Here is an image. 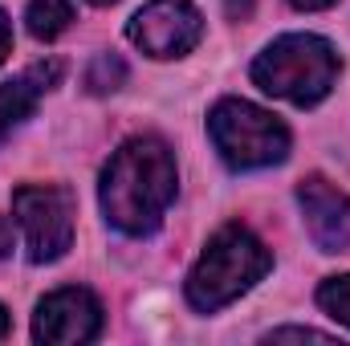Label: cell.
<instances>
[{"label": "cell", "instance_id": "4", "mask_svg": "<svg viewBox=\"0 0 350 346\" xmlns=\"http://www.w3.org/2000/svg\"><path fill=\"white\" fill-rule=\"evenodd\" d=\"M208 135L232 172H261L289 159V127L245 98H220L208 114Z\"/></svg>", "mask_w": 350, "mask_h": 346}, {"label": "cell", "instance_id": "13", "mask_svg": "<svg viewBox=\"0 0 350 346\" xmlns=\"http://www.w3.org/2000/svg\"><path fill=\"white\" fill-rule=\"evenodd\" d=\"M265 343H334V338L322 330H310V326H281V330H269Z\"/></svg>", "mask_w": 350, "mask_h": 346}, {"label": "cell", "instance_id": "12", "mask_svg": "<svg viewBox=\"0 0 350 346\" xmlns=\"http://www.w3.org/2000/svg\"><path fill=\"white\" fill-rule=\"evenodd\" d=\"M122 82H126V66H122L114 53H98V57L90 62V70H86L90 94H110V90H118Z\"/></svg>", "mask_w": 350, "mask_h": 346}, {"label": "cell", "instance_id": "11", "mask_svg": "<svg viewBox=\"0 0 350 346\" xmlns=\"http://www.w3.org/2000/svg\"><path fill=\"white\" fill-rule=\"evenodd\" d=\"M318 306L334 318V322H342L350 330V273L342 277H326L322 285H318Z\"/></svg>", "mask_w": 350, "mask_h": 346}, {"label": "cell", "instance_id": "5", "mask_svg": "<svg viewBox=\"0 0 350 346\" xmlns=\"http://www.w3.org/2000/svg\"><path fill=\"white\" fill-rule=\"evenodd\" d=\"M12 220L33 265L62 261L74 245V196L57 183H21L12 191Z\"/></svg>", "mask_w": 350, "mask_h": 346}, {"label": "cell", "instance_id": "3", "mask_svg": "<svg viewBox=\"0 0 350 346\" xmlns=\"http://www.w3.org/2000/svg\"><path fill=\"white\" fill-rule=\"evenodd\" d=\"M342 74L338 49L318 33H285L253 62V82L293 106H318Z\"/></svg>", "mask_w": 350, "mask_h": 346}, {"label": "cell", "instance_id": "15", "mask_svg": "<svg viewBox=\"0 0 350 346\" xmlns=\"http://www.w3.org/2000/svg\"><path fill=\"white\" fill-rule=\"evenodd\" d=\"M8 253H12V224L0 216V261L8 257Z\"/></svg>", "mask_w": 350, "mask_h": 346}, {"label": "cell", "instance_id": "7", "mask_svg": "<svg viewBox=\"0 0 350 346\" xmlns=\"http://www.w3.org/2000/svg\"><path fill=\"white\" fill-rule=\"evenodd\" d=\"M98 334H102V302L82 285L53 289L37 302V314H33V338L37 343L82 346L94 343Z\"/></svg>", "mask_w": 350, "mask_h": 346}, {"label": "cell", "instance_id": "16", "mask_svg": "<svg viewBox=\"0 0 350 346\" xmlns=\"http://www.w3.org/2000/svg\"><path fill=\"white\" fill-rule=\"evenodd\" d=\"M293 8H301V12H322V8H330V4H338V0H289Z\"/></svg>", "mask_w": 350, "mask_h": 346}, {"label": "cell", "instance_id": "8", "mask_svg": "<svg viewBox=\"0 0 350 346\" xmlns=\"http://www.w3.org/2000/svg\"><path fill=\"white\" fill-rule=\"evenodd\" d=\"M297 204L306 216V232L322 253H347L350 249V200L342 187H334L326 175H306L297 183Z\"/></svg>", "mask_w": 350, "mask_h": 346}, {"label": "cell", "instance_id": "9", "mask_svg": "<svg viewBox=\"0 0 350 346\" xmlns=\"http://www.w3.org/2000/svg\"><path fill=\"white\" fill-rule=\"evenodd\" d=\"M57 82H62V62H37L25 74H16L12 82L0 86V143L37 110L41 94L53 90Z\"/></svg>", "mask_w": 350, "mask_h": 346}, {"label": "cell", "instance_id": "18", "mask_svg": "<svg viewBox=\"0 0 350 346\" xmlns=\"http://www.w3.org/2000/svg\"><path fill=\"white\" fill-rule=\"evenodd\" d=\"M90 4H98V8H106V4H118V0H90Z\"/></svg>", "mask_w": 350, "mask_h": 346}, {"label": "cell", "instance_id": "2", "mask_svg": "<svg viewBox=\"0 0 350 346\" xmlns=\"http://www.w3.org/2000/svg\"><path fill=\"white\" fill-rule=\"evenodd\" d=\"M269 269H273V253L265 249L261 237L245 224H224L216 237H208L200 261L183 281V293L191 310L216 314L241 293H249Z\"/></svg>", "mask_w": 350, "mask_h": 346}, {"label": "cell", "instance_id": "6", "mask_svg": "<svg viewBox=\"0 0 350 346\" xmlns=\"http://www.w3.org/2000/svg\"><path fill=\"white\" fill-rule=\"evenodd\" d=\"M126 37L135 49H143L155 62H172L183 57L200 45L204 37V16L196 4L187 0H151L147 8H139L126 21Z\"/></svg>", "mask_w": 350, "mask_h": 346}, {"label": "cell", "instance_id": "10", "mask_svg": "<svg viewBox=\"0 0 350 346\" xmlns=\"http://www.w3.org/2000/svg\"><path fill=\"white\" fill-rule=\"evenodd\" d=\"M25 25H29V33L37 41H53L74 25V4L70 0H29Z\"/></svg>", "mask_w": 350, "mask_h": 346}, {"label": "cell", "instance_id": "14", "mask_svg": "<svg viewBox=\"0 0 350 346\" xmlns=\"http://www.w3.org/2000/svg\"><path fill=\"white\" fill-rule=\"evenodd\" d=\"M8 53H12V25H8V12L0 8V66L8 62Z\"/></svg>", "mask_w": 350, "mask_h": 346}, {"label": "cell", "instance_id": "17", "mask_svg": "<svg viewBox=\"0 0 350 346\" xmlns=\"http://www.w3.org/2000/svg\"><path fill=\"white\" fill-rule=\"evenodd\" d=\"M4 334H8V310L0 306V338H4Z\"/></svg>", "mask_w": 350, "mask_h": 346}, {"label": "cell", "instance_id": "1", "mask_svg": "<svg viewBox=\"0 0 350 346\" xmlns=\"http://www.w3.org/2000/svg\"><path fill=\"white\" fill-rule=\"evenodd\" d=\"M175 191H179V172L172 147L155 135H135L102 168L98 204L106 224H114L126 237H147L163 224Z\"/></svg>", "mask_w": 350, "mask_h": 346}]
</instances>
